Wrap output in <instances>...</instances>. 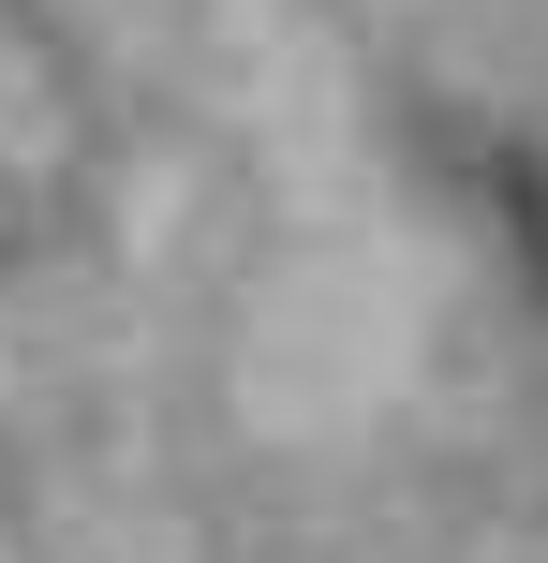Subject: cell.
<instances>
[{
    "label": "cell",
    "mask_w": 548,
    "mask_h": 563,
    "mask_svg": "<svg viewBox=\"0 0 548 563\" xmlns=\"http://www.w3.org/2000/svg\"><path fill=\"white\" fill-rule=\"evenodd\" d=\"M104 194V89L59 0H0V282L45 267Z\"/></svg>",
    "instance_id": "1"
}]
</instances>
